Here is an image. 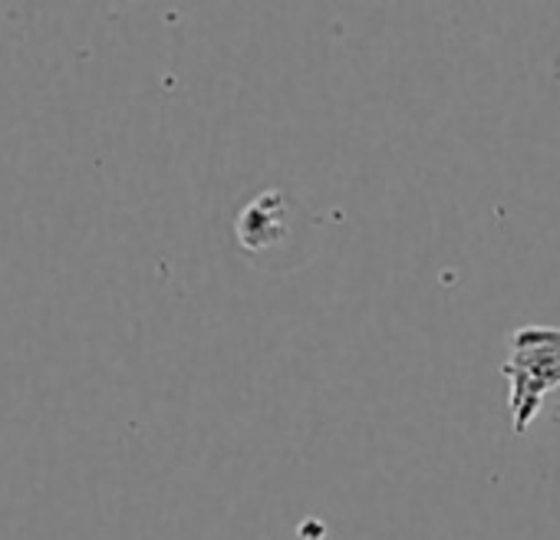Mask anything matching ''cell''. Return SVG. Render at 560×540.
Returning a JSON list of instances; mask_svg holds the SVG:
<instances>
[{
  "mask_svg": "<svg viewBox=\"0 0 560 540\" xmlns=\"http://www.w3.org/2000/svg\"><path fill=\"white\" fill-rule=\"evenodd\" d=\"M288 198L277 188L264 191L260 198H254L241 214H237V240L244 250H264L270 244H277L288 231Z\"/></svg>",
  "mask_w": 560,
  "mask_h": 540,
  "instance_id": "obj_2",
  "label": "cell"
},
{
  "mask_svg": "<svg viewBox=\"0 0 560 540\" xmlns=\"http://www.w3.org/2000/svg\"><path fill=\"white\" fill-rule=\"evenodd\" d=\"M501 376L508 379V409L514 435H524L544 396L560 386V327L527 324L508 337V360L501 363Z\"/></svg>",
  "mask_w": 560,
  "mask_h": 540,
  "instance_id": "obj_1",
  "label": "cell"
}]
</instances>
